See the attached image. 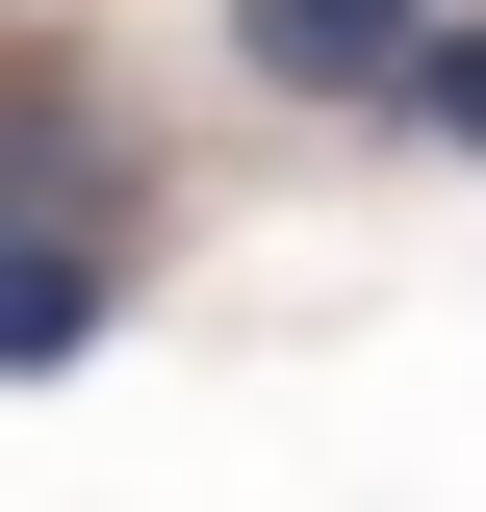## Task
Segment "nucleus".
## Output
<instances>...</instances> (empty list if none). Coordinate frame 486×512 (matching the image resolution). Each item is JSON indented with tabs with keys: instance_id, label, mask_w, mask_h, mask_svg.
<instances>
[{
	"instance_id": "f257e3e1",
	"label": "nucleus",
	"mask_w": 486,
	"mask_h": 512,
	"mask_svg": "<svg viewBox=\"0 0 486 512\" xmlns=\"http://www.w3.org/2000/svg\"><path fill=\"white\" fill-rule=\"evenodd\" d=\"M103 333H128V231L103 205H0V384L103 359Z\"/></svg>"
},
{
	"instance_id": "7ed1b4c3",
	"label": "nucleus",
	"mask_w": 486,
	"mask_h": 512,
	"mask_svg": "<svg viewBox=\"0 0 486 512\" xmlns=\"http://www.w3.org/2000/svg\"><path fill=\"white\" fill-rule=\"evenodd\" d=\"M410 128H435V154H486V26H435V52H410Z\"/></svg>"
},
{
	"instance_id": "f03ea898",
	"label": "nucleus",
	"mask_w": 486,
	"mask_h": 512,
	"mask_svg": "<svg viewBox=\"0 0 486 512\" xmlns=\"http://www.w3.org/2000/svg\"><path fill=\"white\" fill-rule=\"evenodd\" d=\"M410 52H435V0H256V77L282 103H410Z\"/></svg>"
}]
</instances>
